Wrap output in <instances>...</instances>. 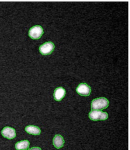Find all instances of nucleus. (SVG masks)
Here are the masks:
<instances>
[{"mask_svg":"<svg viewBox=\"0 0 130 150\" xmlns=\"http://www.w3.org/2000/svg\"><path fill=\"white\" fill-rule=\"evenodd\" d=\"M109 105L108 100L105 98H99L94 99L91 102V110L101 111L106 109Z\"/></svg>","mask_w":130,"mask_h":150,"instance_id":"f257e3e1","label":"nucleus"},{"mask_svg":"<svg viewBox=\"0 0 130 150\" xmlns=\"http://www.w3.org/2000/svg\"><path fill=\"white\" fill-rule=\"evenodd\" d=\"M43 34V30L40 25H35L30 29L28 35L32 39H39Z\"/></svg>","mask_w":130,"mask_h":150,"instance_id":"f03ea898","label":"nucleus"},{"mask_svg":"<svg viewBox=\"0 0 130 150\" xmlns=\"http://www.w3.org/2000/svg\"><path fill=\"white\" fill-rule=\"evenodd\" d=\"M89 118L93 121L106 120L108 118V114L106 112L101 111L93 110L89 113Z\"/></svg>","mask_w":130,"mask_h":150,"instance_id":"7ed1b4c3","label":"nucleus"},{"mask_svg":"<svg viewBox=\"0 0 130 150\" xmlns=\"http://www.w3.org/2000/svg\"><path fill=\"white\" fill-rule=\"evenodd\" d=\"M55 49V45L52 42H48L43 44L39 47V52L41 54L49 55L53 52Z\"/></svg>","mask_w":130,"mask_h":150,"instance_id":"20e7f679","label":"nucleus"},{"mask_svg":"<svg viewBox=\"0 0 130 150\" xmlns=\"http://www.w3.org/2000/svg\"><path fill=\"white\" fill-rule=\"evenodd\" d=\"M76 92L81 96H89L91 93L90 87L85 83H82L78 85L76 89Z\"/></svg>","mask_w":130,"mask_h":150,"instance_id":"39448f33","label":"nucleus"},{"mask_svg":"<svg viewBox=\"0 0 130 150\" xmlns=\"http://www.w3.org/2000/svg\"><path fill=\"white\" fill-rule=\"evenodd\" d=\"M2 134L4 137L9 139H14L16 136L15 130L13 128L5 127L2 130Z\"/></svg>","mask_w":130,"mask_h":150,"instance_id":"423d86ee","label":"nucleus"},{"mask_svg":"<svg viewBox=\"0 0 130 150\" xmlns=\"http://www.w3.org/2000/svg\"><path fill=\"white\" fill-rule=\"evenodd\" d=\"M66 95V90L62 87H59L56 88L54 91V99L56 101H61Z\"/></svg>","mask_w":130,"mask_h":150,"instance_id":"0eeeda50","label":"nucleus"},{"mask_svg":"<svg viewBox=\"0 0 130 150\" xmlns=\"http://www.w3.org/2000/svg\"><path fill=\"white\" fill-rule=\"evenodd\" d=\"M65 141L61 135L57 134L53 139V144L57 149H60L64 146Z\"/></svg>","mask_w":130,"mask_h":150,"instance_id":"6e6552de","label":"nucleus"},{"mask_svg":"<svg viewBox=\"0 0 130 150\" xmlns=\"http://www.w3.org/2000/svg\"><path fill=\"white\" fill-rule=\"evenodd\" d=\"M25 131L30 134L39 135L41 133V130L38 127L34 125H29L25 127Z\"/></svg>","mask_w":130,"mask_h":150,"instance_id":"1a4fd4ad","label":"nucleus"},{"mask_svg":"<svg viewBox=\"0 0 130 150\" xmlns=\"http://www.w3.org/2000/svg\"><path fill=\"white\" fill-rule=\"evenodd\" d=\"M30 143L27 140L20 141L15 144V148L17 150H26L29 147Z\"/></svg>","mask_w":130,"mask_h":150,"instance_id":"9d476101","label":"nucleus"},{"mask_svg":"<svg viewBox=\"0 0 130 150\" xmlns=\"http://www.w3.org/2000/svg\"><path fill=\"white\" fill-rule=\"evenodd\" d=\"M27 150H41V149L39 148V147H33L31 149H28Z\"/></svg>","mask_w":130,"mask_h":150,"instance_id":"9b49d317","label":"nucleus"}]
</instances>
